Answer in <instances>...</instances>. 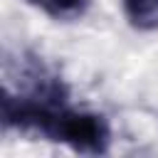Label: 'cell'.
Here are the masks:
<instances>
[{"mask_svg":"<svg viewBox=\"0 0 158 158\" xmlns=\"http://www.w3.org/2000/svg\"><path fill=\"white\" fill-rule=\"evenodd\" d=\"M54 20H77L86 12L91 0H27Z\"/></svg>","mask_w":158,"mask_h":158,"instance_id":"3957f363","label":"cell"},{"mask_svg":"<svg viewBox=\"0 0 158 158\" xmlns=\"http://www.w3.org/2000/svg\"><path fill=\"white\" fill-rule=\"evenodd\" d=\"M35 133L44 136L47 141L64 143L77 153H91V156L106 153L109 141H111L109 123L101 114L74 111L67 104L47 111L42 116V121L37 123Z\"/></svg>","mask_w":158,"mask_h":158,"instance_id":"6da1fadb","label":"cell"},{"mask_svg":"<svg viewBox=\"0 0 158 158\" xmlns=\"http://www.w3.org/2000/svg\"><path fill=\"white\" fill-rule=\"evenodd\" d=\"M121 7L136 30H158V0H121Z\"/></svg>","mask_w":158,"mask_h":158,"instance_id":"7a4b0ae2","label":"cell"}]
</instances>
